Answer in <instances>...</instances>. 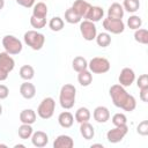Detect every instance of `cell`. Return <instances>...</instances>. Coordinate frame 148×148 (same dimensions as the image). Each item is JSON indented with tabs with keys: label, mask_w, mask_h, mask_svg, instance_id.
Masks as SVG:
<instances>
[{
	"label": "cell",
	"mask_w": 148,
	"mask_h": 148,
	"mask_svg": "<svg viewBox=\"0 0 148 148\" xmlns=\"http://www.w3.org/2000/svg\"><path fill=\"white\" fill-rule=\"evenodd\" d=\"M109 94H110V97L112 99V103L117 108H120L127 112H132L136 108L135 98L132 95H130L123 86H120V84L111 86Z\"/></svg>",
	"instance_id": "1"
},
{
	"label": "cell",
	"mask_w": 148,
	"mask_h": 148,
	"mask_svg": "<svg viewBox=\"0 0 148 148\" xmlns=\"http://www.w3.org/2000/svg\"><path fill=\"white\" fill-rule=\"evenodd\" d=\"M75 96H76V88L71 83L64 84L59 94V102L61 108L65 110L72 109L75 104Z\"/></svg>",
	"instance_id": "2"
},
{
	"label": "cell",
	"mask_w": 148,
	"mask_h": 148,
	"mask_svg": "<svg viewBox=\"0 0 148 148\" xmlns=\"http://www.w3.org/2000/svg\"><path fill=\"white\" fill-rule=\"evenodd\" d=\"M23 39H24V43L30 46L32 50L37 51V50H40L43 46H44V43H45V37L43 34L36 31V30H29L24 34L23 36Z\"/></svg>",
	"instance_id": "3"
},
{
	"label": "cell",
	"mask_w": 148,
	"mask_h": 148,
	"mask_svg": "<svg viewBox=\"0 0 148 148\" xmlns=\"http://www.w3.org/2000/svg\"><path fill=\"white\" fill-rule=\"evenodd\" d=\"M110 67H111L110 61L106 58H103V57H95L88 62L89 71L91 73H95V74L106 73V72H109Z\"/></svg>",
	"instance_id": "4"
},
{
	"label": "cell",
	"mask_w": 148,
	"mask_h": 148,
	"mask_svg": "<svg viewBox=\"0 0 148 148\" xmlns=\"http://www.w3.org/2000/svg\"><path fill=\"white\" fill-rule=\"evenodd\" d=\"M54 109H56V102H54V99L52 97H46L38 105V108H37V114L42 119H50L53 116V113H54Z\"/></svg>",
	"instance_id": "5"
},
{
	"label": "cell",
	"mask_w": 148,
	"mask_h": 148,
	"mask_svg": "<svg viewBox=\"0 0 148 148\" xmlns=\"http://www.w3.org/2000/svg\"><path fill=\"white\" fill-rule=\"evenodd\" d=\"M2 46L9 54H18L23 47L21 40L13 35H6L2 38Z\"/></svg>",
	"instance_id": "6"
},
{
	"label": "cell",
	"mask_w": 148,
	"mask_h": 148,
	"mask_svg": "<svg viewBox=\"0 0 148 148\" xmlns=\"http://www.w3.org/2000/svg\"><path fill=\"white\" fill-rule=\"evenodd\" d=\"M80 32L86 40H92L96 38L97 29L94 22L89 20H84L83 22L80 23Z\"/></svg>",
	"instance_id": "7"
},
{
	"label": "cell",
	"mask_w": 148,
	"mask_h": 148,
	"mask_svg": "<svg viewBox=\"0 0 148 148\" xmlns=\"http://www.w3.org/2000/svg\"><path fill=\"white\" fill-rule=\"evenodd\" d=\"M128 132V127L127 125H121V126H116L114 128L110 130L108 133H106V139L109 142L111 143H117V142H120L125 135L127 134Z\"/></svg>",
	"instance_id": "8"
},
{
	"label": "cell",
	"mask_w": 148,
	"mask_h": 148,
	"mask_svg": "<svg viewBox=\"0 0 148 148\" xmlns=\"http://www.w3.org/2000/svg\"><path fill=\"white\" fill-rule=\"evenodd\" d=\"M103 28L108 32L118 35V34H121L125 30V24H124L123 20H113V18L106 17L103 21Z\"/></svg>",
	"instance_id": "9"
},
{
	"label": "cell",
	"mask_w": 148,
	"mask_h": 148,
	"mask_svg": "<svg viewBox=\"0 0 148 148\" xmlns=\"http://www.w3.org/2000/svg\"><path fill=\"white\" fill-rule=\"evenodd\" d=\"M119 84L123 86V87H130L134 80H135V74H134V71L130 67H125L121 69L120 74H119Z\"/></svg>",
	"instance_id": "10"
},
{
	"label": "cell",
	"mask_w": 148,
	"mask_h": 148,
	"mask_svg": "<svg viewBox=\"0 0 148 148\" xmlns=\"http://www.w3.org/2000/svg\"><path fill=\"white\" fill-rule=\"evenodd\" d=\"M91 5L89 2H87L86 0H75L72 8L74 9V12L81 17V18H86L87 17V14L90 9Z\"/></svg>",
	"instance_id": "11"
},
{
	"label": "cell",
	"mask_w": 148,
	"mask_h": 148,
	"mask_svg": "<svg viewBox=\"0 0 148 148\" xmlns=\"http://www.w3.org/2000/svg\"><path fill=\"white\" fill-rule=\"evenodd\" d=\"M14 67H15V61L9 56V53L1 52L0 53V68L3 69L5 72L9 73V72H12L14 69Z\"/></svg>",
	"instance_id": "12"
},
{
	"label": "cell",
	"mask_w": 148,
	"mask_h": 148,
	"mask_svg": "<svg viewBox=\"0 0 148 148\" xmlns=\"http://www.w3.org/2000/svg\"><path fill=\"white\" fill-rule=\"evenodd\" d=\"M31 142L35 147H38V148H42V147H45L49 142V136L45 132L43 131H37L35 133H32L31 135Z\"/></svg>",
	"instance_id": "13"
},
{
	"label": "cell",
	"mask_w": 148,
	"mask_h": 148,
	"mask_svg": "<svg viewBox=\"0 0 148 148\" xmlns=\"http://www.w3.org/2000/svg\"><path fill=\"white\" fill-rule=\"evenodd\" d=\"M20 94H21V96H22L23 98H25V99H31V98H34L35 95H36V87H35L32 83L25 81V82H23V83L20 86Z\"/></svg>",
	"instance_id": "14"
},
{
	"label": "cell",
	"mask_w": 148,
	"mask_h": 148,
	"mask_svg": "<svg viewBox=\"0 0 148 148\" xmlns=\"http://www.w3.org/2000/svg\"><path fill=\"white\" fill-rule=\"evenodd\" d=\"M124 16V8L120 3L113 2L108 9V17L113 20H121Z\"/></svg>",
	"instance_id": "15"
},
{
	"label": "cell",
	"mask_w": 148,
	"mask_h": 148,
	"mask_svg": "<svg viewBox=\"0 0 148 148\" xmlns=\"http://www.w3.org/2000/svg\"><path fill=\"white\" fill-rule=\"evenodd\" d=\"M94 119L97 121V123H106L110 118V111L108 108L105 106H97L95 110H94Z\"/></svg>",
	"instance_id": "16"
},
{
	"label": "cell",
	"mask_w": 148,
	"mask_h": 148,
	"mask_svg": "<svg viewBox=\"0 0 148 148\" xmlns=\"http://www.w3.org/2000/svg\"><path fill=\"white\" fill-rule=\"evenodd\" d=\"M73 146H74L73 139L69 135H65V134L57 136V139L53 142L54 148H72Z\"/></svg>",
	"instance_id": "17"
},
{
	"label": "cell",
	"mask_w": 148,
	"mask_h": 148,
	"mask_svg": "<svg viewBox=\"0 0 148 148\" xmlns=\"http://www.w3.org/2000/svg\"><path fill=\"white\" fill-rule=\"evenodd\" d=\"M103 16H104V10H103L102 7H99V6H91L86 18L91 21V22H98L101 18H103Z\"/></svg>",
	"instance_id": "18"
},
{
	"label": "cell",
	"mask_w": 148,
	"mask_h": 148,
	"mask_svg": "<svg viewBox=\"0 0 148 148\" xmlns=\"http://www.w3.org/2000/svg\"><path fill=\"white\" fill-rule=\"evenodd\" d=\"M58 123L61 127L64 128H69L73 126V123H74V117L71 112L68 111H64L61 112L59 116H58Z\"/></svg>",
	"instance_id": "19"
},
{
	"label": "cell",
	"mask_w": 148,
	"mask_h": 148,
	"mask_svg": "<svg viewBox=\"0 0 148 148\" xmlns=\"http://www.w3.org/2000/svg\"><path fill=\"white\" fill-rule=\"evenodd\" d=\"M20 121L22 124H34L36 121V112L32 109H24L20 113Z\"/></svg>",
	"instance_id": "20"
},
{
	"label": "cell",
	"mask_w": 148,
	"mask_h": 148,
	"mask_svg": "<svg viewBox=\"0 0 148 148\" xmlns=\"http://www.w3.org/2000/svg\"><path fill=\"white\" fill-rule=\"evenodd\" d=\"M80 133H81V135H82L86 140H90V139H92L94 135H95V130H94L92 125L89 124V121H86V123H81Z\"/></svg>",
	"instance_id": "21"
},
{
	"label": "cell",
	"mask_w": 148,
	"mask_h": 148,
	"mask_svg": "<svg viewBox=\"0 0 148 148\" xmlns=\"http://www.w3.org/2000/svg\"><path fill=\"white\" fill-rule=\"evenodd\" d=\"M47 15V6L44 2H37L34 5L32 9V16L35 17H40V18H46Z\"/></svg>",
	"instance_id": "22"
},
{
	"label": "cell",
	"mask_w": 148,
	"mask_h": 148,
	"mask_svg": "<svg viewBox=\"0 0 148 148\" xmlns=\"http://www.w3.org/2000/svg\"><path fill=\"white\" fill-rule=\"evenodd\" d=\"M72 67H73V69H74L75 72L79 73V72L84 71V69L88 68V61H87L86 58H83V57H81V56H77V57H75V58L73 59V61H72Z\"/></svg>",
	"instance_id": "23"
},
{
	"label": "cell",
	"mask_w": 148,
	"mask_h": 148,
	"mask_svg": "<svg viewBox=\"0 0 148 148\" xmlns=\"http://www.w3.org/2000/svg\"><path fill=\"white\" fill-rule=\"evenodd\" d=\"M77 81H79V83H80L82 87L89 86V84L92 82L91 72L88 71V69H84V71L79 72V74H77Z\"/></svg>",
	"instance_id": "24"
},
{
	"label": "cell",
	"mask_w": 148,
	"mask_h": 148,
	"mask_svg": "<svg viewBox=\"0 0 148 148\" xmlns=\"http://www.w3.org/2000/svg\"><path fill=\"white\" fill-rule=\"evenodd\" d=\"M91 114H90V111L89 109L87 108H79L75 112V120L77 123H86V121H89Z\"/></svg>",
	"instance_id": "25"
},
{
	"label": "cell",
	"mask_w": 148,
	"mask_h": 148,
	"mask_svg": "<svg viewBox=\"0 0 148 148\" xmlns=\"http://www.w3.org/2000/svg\"><path fill=\"white\" fill-rule=\"evenodd\" d=\"M35 75V69L32 66L30 65H23L21 68H20V76L25 80V81H29L34 77Z\"/></svg>",
	"instance_id": "26"
},
{
	"label": "cell",
	"mask_w": 148,
	"mask_h": 148,
	"mask_svg": "<svg viewBox=\"0 0 148 148\" xmlns=\"http://www.w3.org/2000/svg\"><path fill=\"white\" fill-rule=\"evenodd\" d=\"M96 43L98 46L101 47H106L111 44V36L108 32H101L98 35H96Z\"/></svg>",
	"instance_id": "27"
},
{
	"label": "cell",
	"mask_w": 148,
	"mask_h": 148,
	"mask_svg": "<svg viewBox=\"0 0 148 148\" xmlns=\"http://www.w3.org/2000/svg\"><path fill=\"white\" fill-rule=\"evenodd\" d=\"M17 133H18V136H20L21 139L25 140V139H29V138L32 135L34 130H32L31 125H29V124H22V125L18 127Z\"/></svg>",
	"instance_id": "28"
},
{
	"label": "cell",
	"mask_w": 148,
	"mask_h": 148,
	"mask_svg": "<svg viewBox=\"0 0 148 148\" xmlns=\"http://www.w3.org/2000/svg\"><path fill=\"white\" fill-rule=\"evenodd\" d=\"M134 39L140 44H148V31L146 29H136L134 32Z\"/></svg>",
	"instance_id": "29"
},
{
	"label": "cell",
	"mask_w": 148,
	"mask_h": 148,
	"mask_svg": "<svg viewBox=\"0 0 148 148\" xmlns=\"http://www.w3.org/2000/svg\"><path fill=\"white\" fill-rule=\"evenodd\" d=\"M65 20L66 22L71 23V24H75V23H79L81 21V17L74 12V9L71 7L68 8L66 12H65Z\"/></svg>",
	"instance_id": "30"
},
{
	"label": "cell",
	"mask_w": 148,
	"mask_h": 148,
	"mask_svg": "<svg viewBox=\"0 0 148 148\" xmlns=\"http://www.w3.org/2000/svg\"><path fill=\"white\" fill-rule=\"evenodd\" d=\"M64 24H65L64 23V20L61 17H59V16L52 17L50 20V22H49V27H50V29L52 31H60V30H62Z\"/></svg>",
	"instance_id": "31"
},
{
	"label": "cell",
	"mask_w": 148,
	"mask_h": 148,
	"mask_svg": "<svg viewBox=\"0 0 148 148\" xmlns=\"http://www.w3.org/2000/svg\"><path fill=\"white\" fill-rule=\"evenodd\" d=\"M140 7L139 0H124L123 8L124 10H127L128 13H135Z\"/></svg>",
	"instance_id": "32"
},
{
	"label": "cell",
	"mask_w": 148,
	"mask_h": 148,
	"mask_svg": "<svg viewBox=\"0 0 148 148\" xmlns=\"http://www.w3.org/2000/svg\"><path fill=\"white\" fill-rule=\"evenodd\" d=\"M127 25H128L130 29L136 30V29L141 28V25H142V20H141V17L138 16V15H132V16H130L128 20H127Z\"/></svg>",
	"instance_id": "33"
},
{
	"label": "cell",
	"mask_w": 148,
	"mask_h": 148,
	"mask_svg": "<svg viewBox=\"0 0 148 148\" xmlns=\"http://www.w3.org/2000/svg\"><path fill=\"white\" fill-rule=\"evenodd\" d=\"M30 24L35 29H42L46 25V18H40V17H35L31 15L30 17Z\"/></svg>",
	"instance_id": "34"
},
{
	"label": "cell",
	"mask_w": 148,
	"mask_h": 148,
	"mask_svg": "<svg viewBox=\"0 0 148 148\" xmlns=\"http://www.w3.org/2000/svg\"><path fill=\"white\" fill-rule=\"evenodd\" d=\"M126 123H127V118H126V116H125L124 113L118 112V113L113 114V117H112V124H113L114 126L126 125Z\"/></svg>",
	"instance_id": "35"
},
{
	"label": "cell",
	"mask_w": 148,
	"mask_h": 148,
	"mask_svg": "<svg viewBox=\"0 0 148 148\" xmlns=\"http://www.w3.org/2000/svg\"><path fill=\"white\" fill-rule=\"evenodd\" d=\"M136 132H138L140 135L146 136V135L148 134V120H142V121L138 125Z\"/></svg>",
	"instance_id": "36"
},
{
	"label": "cell",
	"mask_w": 148,
	"mask_h": 148,
	"mask_svg": "<svg viewBox=\"0 0 148 148\" xmlns=\"http://www.w3.org/2000/svg\"><path fill=\"white\" fill-rule=\"evenodd\" d=\"M136 86L139 89L141 88H148V75L147 74H141L139 79L136 80Z\"/></svg>",
	"instance_id": "37"
},
{
	"label": "cell",
	"mask_w": 148,
	"mask_h": 148,
	"mask_svg": "<svg viewBox=\"0 0 148 148\" xmlns=\"http://www.w3.org/2000/svg\"><path fill=\"white\" fill-rule=\"evenodd\" d=\"M9 95V89L7 88V86L5 84H0V99H5L7 98Z\"/></svg>",
	"instance_id": "38"
},
{
	"label": "cell",
	"mask_w": 148,
	"mask_h": 148,
	"mask_svg": "<svg viewBox=\"0 0 148 148\" xmlns=\"http://www.w3.org/2000/svg\"><path fill=\"white\" fill-rule=\"evenodd\" d=\"M16 2L22 6V7H25V8H30L35 5V0H16Z\"/></svg>",
	"instance_id": "39"
},
{
	"label": "cell",
	"mask_w": 148,
	"mask_h": 148,
	"mask_svg": "<svg viewBox=\"0 0 148 148\" xmlns=\"http://www.w3.org/2000/svg\"><path fill=\"white\" fill-rule=\"evenodd\" d=\"M140 99L142 102H148V88H141L140 89Z\"/></svg>",
	"instance_id": "40"
},
{
	"label": "cell",
	"mask_w": 148,
	"mask_h": 148,
	"mask_svg": "<svg viewBox=\"0 0 148 148\" xmlns=\"http://www.w3.org/2000/svg\"><path fill=\"white\" fill-rule=\"evenodd\" d=\"M8 74H9V73H7V72H5L3 69L0 68V81H5V80L8 77Z\"/></svg>",
	"instance_id": "41"
},
{
	"label": "cell",
	"mask_w": 148,
	"mask_h": 148,
	"mask_svg": "<svg viewBox=\"0 0 148 148\" xmlns=\"http://www.w3.org/2000/svg\"><path fill=\"white\" fill-rule=\"evenodd\" d=\"M3 6H5V0H0V10L3 8Z\"/></svg>",
	"instance_id": "42"
},
{
	"label": "cell",
	"mask_w": 148,
	"mask_h": 148,
	"mask_svg": "<svg viewBox=\"0 0 148 148\" xmlns=\"http://www.w3.org/2000/svg\"><path fill=\"white\" fill-rule=\"evenodd\" d=\"M91 147H101V148H103V145H101V143H96V145H91Z\"/></svg>",
	"instance_id": "43"
},
{
	"label": "cell",
	"mask_w": 148,
	"mask_h": 148,
	"mask_svg": "<svg viewBox=\"0 0 148 148\" xmlns=\"http://www.w3.org/2000/svg\"><path fill=\"white\" fill-rule=\"evenodd\" d=\"M1 114H2V105L0 104V116H1Z\"/></svg>",
	"instance_id": "44"
}]
</instances>
